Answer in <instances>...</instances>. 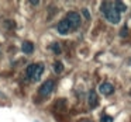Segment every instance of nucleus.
Instances as JSON below:
<instances>
[{
	"mask_svg": "<svg viewBox=\"0 0 131 122\" xmlns=\"http://www.w3.org/2000/svg\"><path fill=\"white\" fill-rule=\"evenodd\" d=\"M102 13L104 14L106 20L111 24H118L120 20H121V16L116 10L114 3H111V2H103L102 3Z\"/></svg>",
	"mask_w": 131,
	"mask_h": 122,
	"instance_id": "1",
	"label": "nucleus"
},
{
	"mask_svg": "<svg viewBox=\"0 0 131 122\" xmlns=\"http://www.w3.org/2000/svg\"><path fill=\"white\" fill-rule=\"evenodd\" d=\"M42 72H44V65L42 63H32L27 67L26 73L27 77H28L31 82H38L42 76Z\"/></svg>",
	"mask_w": 131,
	"mask_h": 122,
	"instance_id": "2",
	"label": "nucleus"
},
{
	"mask_svg": "<svg viewBox=\"0 0 131 122\" xmlns=\"http://www.w3.org/2000/svg\"><path fill=\"white\" fill-rule=\"evenodd\" d=\"M65 20L69 23V25H71L72 30H78L80 27V23H82V18H80V14L76 11H69L68 14H66Z\"/></svg>",
	"mask_w": 131,
	"mask_h": 122,
	"instance_id": "3",
	"label": "nucleus"
},
{
	"mask_svg": "<svg viewBox=\"0 0 131 122\" xmlns=\"http://www.w3.org/2000/svg\"><path fill=\"white\" fill-rule=\"evenodd\" d=\"M54 87H55V82H54V80H47V82H44L42 86L40 87L38 94H40L41 97H48L49 94L54 91Z\"/></svg>",
	"mask_w": 131,
	"mask_h": 122,
	"instance_id": "4",
	"label": "nucleus"
},
{
	"mask_svg": "<svg viewBox=\"0 0 131 122\" xmlns=\"http://www.w3.org/2000/svg\"><path fill=\"white\" fill-rule=\"evenodd\" d=\"M57 30H58V32H59L61 35H68L69 32L73 31V30L71 28V25H69V23L65 20V18H63L62 21H59V23H58Z\"/></svg>",
	"mask_w": 131,
	"mask_h": 122,
	"instance_id": "5",
	"label": "nucleus"
},
{
	"mask_svg": "<svg viewBox=\"0 0 131 122\" xmlns=\"http://www.w3.org/2000/svg\"><path fill=\"white\" fill-rule=\"evenodd\" d=\"M99 90H100V93L104 94V96H110V94L114 93L113 84H111V83H108V82L102 83V84H100V87H99Z\"/></svg>",
	"mask_w": 131,
	"mask_h": 122,
	"instance_id": "6",
	"label": "nucleus"
},
{
	"mask_svg": "<svg viewBox=\"0 0 131 122\" xmlns=\"http://www.w3.org/2000/svg\"><path fill=\"white\" fill-rule=\"evenodd\" d=\"M88 102H89V107H90V108H96V107H97V104H99V98H97L96 91H93V90L89 91Z\"/></svg>",
	"mask_w": 131,
	"mask_h": 122,
	"instance_id": "7",
	"label": "nucleus"
},
{
	"mask_svg": "<svg viewBox=\"0 0 131 122\" xmlns=\"http://www.w3.org/2000/svg\"><path fill=\"white\" fill-rule=\"evenodd\" d=\"M21 49H23L24 53L30 55L34 52V45H32V42H28V41H26V42L23 44V46H21Z\"/></svg>",
	"mask_w": 131,
	"mask_h": 122,
	"instance_id": "8",
	"label": "nucleus"
},
{
	"mask_svg": "<svg viewBox=\"0 0 131 122\" xmlns=\"http://www.w3.org/2000/svg\"><path fill=\"white\" fill-rule=\"evenodd\" d=\"M114 7H116V10L118 13H123L127 10V7H125V4L123 3V2H114Z\"/></svg>",
	"mask_w": 131,
	"mask_h": 122,
	"instance_id": "9",
	"label": "nucleus"
},
{
	"mask_svg": "<svg viewBox=\"0 0 131 122\" xmlns=\"http://www.w3.org/2000/svg\"><path fill=\"white\" fill-rule=\"evenodd\" d=\"M62 70H63V65L61 62H55L54 63V72L57 74H59V73H62Z\"/></svg>",
	"mask_w": 131,
	"mask_h": 122,
	"instance_id": "10",
	"label": "nucleus"
},
{
	"mask_svg": "<svg viewBox=\"0 0 131 122\" xmlns=\"http://www.w3.org/2000/svg\"><path fill=\"white\" fill-rule=\"evenodd\" d=\"M51 48H52V51H54L57 55H58V53H61V46L58 45V42H54V44H52Z\"/></svg>",
	"mask_w": 131,
	"mask_h": 122,
	"instance_id": "11",
	"label": "nucleus"
},
{
	"mask_svg": "<svg viewBox=\"0 0 131 122\" xmlns=\"http://www.w3.org/2000/svg\"><path fill=\"white\" fill-rule=\"evenodd\" d=\"M100 122H113V118L108 115H103L102 119H100Z\"/></svg>",
	"mask_w": 131,
	"mask_h": 122,
	"instance_id": "12",
	"label": "nucleus"
},
{
	"mask_svg": "<svg viewBox=\"0 0 131 122\" xmlns=\"http://www.w3.org/2000/svg\"><path fill=\"white\" fill-rule=\"evenodd\" d=\"M120 35H121V37H125V35H127V27H124V28L121 30V32H120Z\"/></svg>",
	"mask_w": 131,
	"mask_h": 122,
	"instance_id": "13",
	"label": "nucleus"
},
{
	"mask_svg": "<svg viewBox=\"0 0 131 122\" xmlns=\"http://www.w3.org/2000/svg\"><path fill=\"white\" fill-rule=\"evenodd\" d=\"M83 14H85V16H86V18H89V11H88V10H86V9H85V10H83Z\"/></svg>",
	"mask_w": 131,
	"mask_h": 122,
	"instance_id": "14",
	"label": "nucleus"
},
{
	"mask_svg": "<svg viewBox=\"0 0 131 122\" xmlns=\"http://www.w3.org/2000/svg\"><path fill=\"white\" fill-rule=\"evenodd\" d=\"M79 122H92V121H90V119H80Z\"/></svg>",
	"mask_w": 131,
	"mask_h": 122,
	"instance_id": "15",
	"label": "nucleus"
},
{
	"mask_svg": "<svg viewBox=\"0 0 131 122\" xmlns=\"http://www.w3.org/2000/svg\"><path fill=\"white\" fill-rule=\"evenodd\" d=\"M30 3H31L32 6H37V4H38V2H34V0H32V2H30Z\"/></svg>",
	"mask_w": 131,
	"mask_h": 122,
	"instance_id": "16",
	"label": "nucleus"
},
{
	"mask_svg": "<svg viewBox=\"0 0 131 122\" xmlns=\"http://www.w3.org/2000/svg\"><path fill=\"white\" fill-rule=\"evenodd\" d=\"M0 53H2V51H0Z\"/></svg>",
	"mask_w": 131,
	"mask_h": 122,
	"instance_id": "17",
	"label": "nucleus"
}]
</instances>
